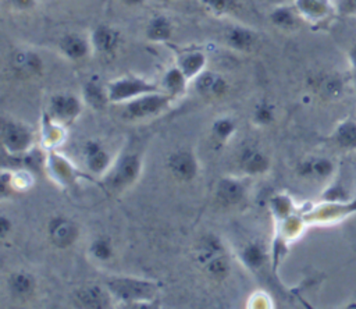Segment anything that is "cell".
I'll list each match as a JSON object with an SVG mask.
<instances>
[{
    "label": "cell",
    "instance_id": "cell-7",
    "mask_svg": "<svg viewBox=\"0 0 356 309\" xmlns=\"http://www.w3.org/2000/svg\"><path fill=\"white\" fill-rule=\"evenodd\" d=\"M51 104H53L54 113L61 117L74 116L78 113V109H79L76 99L70 95H60V96L54 97Z\"/></svg>",
    "mask_w": 356,
    "mask_h": 309
},
{
    "label": "cell",
    "instance_id": "cell-32",
    "mask_svg": "<svg viewBox=\"0 0 356 309\" xmlns=\"http://www.w3.org/2000/svg\"><path fill=\"white\" fill-rule=\"evenodd\" d=\"M352 60H353V63L356 64V47H355L353 52H352Z\"/></svg>",
    "mask_w": 356,
    "mask_h": 309
},
{
    "label": "cell",
    "instance_id": "cell-27",
    "mask_svg": "<svg viewBox=\"0 0 356 309\" xmlns=\"http://www.w3.org/2000/svg\"><path fill=\"white\" fill-rule=\"evenodd\" d=\"M246 259H248L252 264H256V263H259V260L261 259V255H260L259 249L253 246V248H249V249L246 251Z\"/></svg>",
    "mask_w": 356,
    "mask_h": 309
},
{
    "label": "cell",
    "instance_id": "cell-29",
    "mask_svg": "<svg viewBox=\"0 0 356 309\" xmlns=\"http://www.w3.org/2000/svg\"><path fill=\"white\" fill-rule=\"evenodd\" d=\"M95 252H96V255L100 256V258H107V255H108V248H107V245H106L104 242H99V244L95 246Z\"/></svg>",
    "mask_w": 356,
    "mask_h": 309
},
{
    "label": "cell",
    "instance_id": "cell-12",
    "mask_svg": "<svg viewBox=\"0 0 356 309\" xmlns=\"http://www.w3.org/2000/svg\"><path fill=\"white\" fill-rule=\"evenodd\" d=\"M228 43L235 49H248L254 40V35L243 28H234L228 32Z\"/></svg>",
    "mask_w": 356,
    "mask_h": 309
},
{
    "label": "cell",
    "instance_id": "cell-19",
    "mask_svg": "<svg viewBox=\"0 0 356 309\" xmlns=\"http://www.w3.org/2000/svg\"><path fill=\"white\" fill-rule=\"evenodd\" d=\"M79 299L85 303V305H90V306H100L103 302V295L99 290L96 288H89L85 290L79 294Z\"/></svg>",
    "mask_w": 356,
    "mask_h": 309
},
{
    "label": "cell",
    "instance_id": "cell-13",
    "mask_svg": "<svg viewBox=\"0 0 356 309\" xmlns=\"http://www.w3.org/2000/svg\"><path fill=\"white\" fill-rule=\"evenodd\" d=\"M51 235H53V238L57 244L65 245L72 239L74 228L70 223L63 221V220H57L51 227Z\"/></svg>",
    "mask_w": 356,
    "mask_h": 309
},
{
    "label": "cell",
    "instance_id": "cell-8",
    "mask_svg": "<svg viewBox=\"0 0 356 309\" xmlns=\"http://www.w3.org/2000/svg\"><path fill=\"white\" fill-rule=\"evenodd\" d=\"M203 65H204V56L199 52H195V53H189L181 58L179 70L184 72L185 77H193L197 72H200Z\"/></svg>",
    "mask_w": 356,
    "mask_h": 309
},
{
    "label": "cell",
    "instance_id": "cell-20",
    "mask_svg": "<svg viewBox=\"0 0 356 309\" xmlns=\"http://www.w3.org/2000/svg\"><path fill=\"white\" fill-rule=\"evenodd\" d=\"M271 18H273L274 24H277V25H284V26H288V25H291V24L293 22L292 14H291V11L286 10V8H278V10H275V11L273 13Z\"/></svg>",
    "mask_w": 356,
    "mask_h": 309
},
{
    "label": "cell",
    "instance_id": "cell-6",
    "mask_svg": "<svg viewBox=\"0 0 356 309\" xmlns=\"http://www.w3.org/2000/svg\"><path fill=\"white\" fill-rule=\"evenodd\" d=\"M170 166H171V168H172V171L175 173L177 177H181V178H185V180L191 178L195 173L193 159L191 157V154H188L185 152L174 154L171 157Z\"/></svg>",
    "mask_w": 356,
    "mask_h": 309
},
{
    "label": "cell",
    "instance_id": "cell-9",
    "mask_svg": "<svg viewBox=\"0 0 356 309\" xmlns=\"http://www.w3.org/2000/svg\"><path fill=\"white\" fill-rule=\"evenodd\" d=\"M296 4L299 11L310 18L323 17L328 10L327 0H296Z\"/></svg>",
    "mask_w": 356,
    "mask_h": 309
},
{
    "label": "cell",
    "instance_id": "cell-14",
    "mask_svg": "<svg viewBox=\"0 0 356 309\" xmlns=\"http://www.w3.org/2000/svg\"><path fill=\"white\" fill-rule=\"evenodd\" d=\"M138 171V161L135 157H127L122 164L120 166L117 175H115V181L117 182H127L131 181L135 174Z\"/></svg>",
    "mask_w": 356,
    "mask_h": 309
},
{
    "label": "cell",
    "instance_id": "cell-5",
    "mask_svg": "<svg viewBox=\"0 0 356 309\" xmlns=\"http://www.w3.org/2000/svg\"><path fill=\"white\" fill-rule=\"evenodd\" d=\"M60 47L70 58H81L88 52V43L78 35H67L63 38Z\"/></svg>",
    "mask_w": 356,
    "mask_h": 309
},
{
    "label": "cell",
    "instance_id": "cell-28",
    "mask_svg": "<svg viewBox=\"0 0 356 309\" xmlns=\"http://www.w3.org/2000/svg\"><path fill=\"white\" fill-rule=\"evenodd\" d=\"M231 129H232L231 122H228V121H220V122H217L216 131L218 132V135L225 136L227 134H229V132H231Z\"/></svg>",
    "mask_w": 356,
    "mask_h": 309
},
{
    "label": "cell",
    "instance_id": "cell-33",
    "mask_svg": "<svg viewBox=\"0 0 356 309\" xmlns=\"http://www.w3.org/2000/svg\"><path fill=\"white\" fill-rule=\"evenodd\" d=\"M353 3H355V4H356V0H353Z\"/></svg>",
    "mask_w": 356,
    "mask_h": 309
},
{
    "label": "cell",
    "instance_id": "cell-31",
    "mask_svg": "<svg viewBox=\"0 0 356 309\" xmlns=\"http://www.w3.org/2000/svg\"><path fill=\"white\" fill-rule=\"evenodd\" d=\"M128 4H140L143 0H124Z\"/></svg>",
    "mask_w": 356,
    "mask_h": 309
},
{
    "label": "cell",
    "instance_id": "cell-16",
    "mask_svg": "<svg viewBox=\"0 0 356 309\" xmlns=\"http://www.w3.org/2000/svg\"><path fill=\"white\" fill-rule=\"evenodd\" d=\"M14 60H15L17 68L22 70V71H35L40 65L39 58L35 54H29V53H24V52L18 53Z\"/></svg>",
    "mask_w": 356,
    "mask_h": 309
},
{
    "label": "cell",
    "instance_id": "cell-3",
    "mask_svg": "<svg viewBox=\"0 0 356 309\" xmlns=\"http://www.w3.org/2000/svg\"><path fill=\"white\" fill-rule=\"evenodd\" d=\"M93 45L99 52L111 53L118 45V33L110 26H99L93 32Z\"/></svg>",
    "mask_w": 356,
    "mask_h": 309
},
{
    "label": "cell",
    "instance_id": "cell-23",
    "mask_svg": "<svg viewBox=\"0 0 356 309\" xmlns=\"http://www.w3.org/2000/svg\"><path fill=\"white\" fill-rule=\"evenodd\" d=\"M203 3L216 13H222L231 6V0H203Z\"/></svg>",
    "mask_w": 356,
    "mask_h": 309
},
{
    "label": "cell",
    "instance_id": "cell-30",
    "mask_svg": "<svg viewBox=\"0 0 356 309\" xmlns=\"http://www.w3.org/2000/svg\"><path fill=\"white\" fill-rule=\"evenodd\" d=\"M11 1L14 6H17L18 8H22V10L32 7L35 3V0H11Z\"/></svg>",
    "mask_w": 356,
    "mask_h": 309
},
{
    "label": "cell",
    "instance_id": "cell-2",
    "mask_svg": "<svg viewBox=\"0 0 356 309\" xmlns=\"http://www.w3.org/2000/svg\"><path fill=\"white\" fill-rule=\"evenodd\" d=\"M227 88L224 78L216 72H204L196 79V89L207 96L221 95Z\"/></svg>",
    "mask_w": 356,
    "mask_h": 309
},
{
    "label": "cell",
    "instance_id": "cell-21",
    "mask_svg": "<svg viewBox=\"0 0 356 309\" xmlns=\"http://www.w3.org/2000/svg\"><path fill=\"white\" fill-rule=\"evenodd\" d=\"M89 164H90V167L93 168V170H102L103 167H104V164H106V156H104V153L102 152V150H99V149H95V150H92L90 153H89Z\"/></svg>",
    "mask_w": 356,
    "mask_h": 309
},
{
    "label": "cell",
    "instance_id": "cell-18",
    "mask_svg": "<svg viewBox=\"0 0 356 309\" xmlns=\"http://www.w3.org/2000/svg\"><path fill=\"white\" fill-rule=\"evenodd\" d=\"M184 81H185V75L181 70L175 68V70H171L167 75H165V85L174 90V92H178L184 88Z\"/></svg>",
    "mask_w": 356,
    "mask_h": 309
},
{
    "label": "cell",
    "instance_id": "cell-15",
    "mask_svg": "<svg viewBox=\"0 0 356 309\" xmlns=\"http://www.w3.org/2000/svg\"><path fill=\"white\" fill-rule=\"evenodd\" d=\"M242 195V189L236 182L232 181H224L220 187V198L224 199L228 203L236 202Z\"/></svg>",
    "mask_w": 356,
    "mask_h": 309
},
{
    "label": "cell",
    "instance_id": "cell-26",
    "mask_svg": "<svg viewBox=\"0 0 356 309\" xmlns=\"http://www.w3.org/2000/svg\"><path fill=\"white\" fill-rule=\"evenodd\" d=\"M209 269H210V271H211L213 274H222V273L227 270V264H225V262H224L222 259H214V260L210 263Z\"/></svg>",
    "mask_w": 356,
    "mask_h": 309
},
{
    "label": "cell",
    "instance_id": "cell-11",
    "mask_svg": "<svg viewBox=\"0 0 356 309\" xmlns=\"http://www.w3.org/2000/svg\"><path fill=\"white\" fill-rule=\"evenodd\" d=\"M4 142L13 149H21L28 143V134L22 128L10 124L4 129Z\"/></svg>",
    "mask_w": 356,
    "mask_h": 309
},
{
    "label": "cell",
    "instance_id": "cell-10",
    "mask_svg": "<svg viewBox=\"0 0 356 309\" xmlns=\"http://www.w3.org/2000/svg\"><path fill=\"white\" fill-rule=\"evenodd\" d=\"M171 35V24L164 17H156L147 26V36L153 40H165Z\"/></svg>",
    "mask_w": 356,
    "mask_h": 309
},
{
    "label": "cell",
    "instance_id": "cell-22",
    "mask_svg": "<svg viewBox=\"0 0 356 309\" xmlns=\"http://www.w3.org/2000/svg\"><path fill=\"white\" fill-rule=\"evenodd\" d=\"M11 283L17 292H26L31 288V281L25 274H15Z\"/></svg>",
    "mask_w": 356,
    "mask_h": 309
},
{
    "label": "cell",
    "instance_id": "cell-17",
    "mask_svg": "<svg viewBox=\"0 0 356 309\" xmlns=\"http://www.w3.org/2000/svg\"><path fill=\"white\" fill-rule=\"evenodd\" d=\"M338 139L343 146H356V125L345 124L338 134Z\"/></svg>",
    "mask_w": 356,
    "mask_h": 309
},
{
    "label": "cell",
    "instance_id": "cell-1",
    "mask_svg": "<svg viewBox=\"0 0 356 309\" xmlns=\"http://www.w3.org/2000/svg\"><path fill=\"white\" fill-rule=\"evenodd\" d=\"M154 86L138 79V78H124L120 79L114 84H111L110 86V97L113 100H122V99H128L132 96H138L143 92H150L153 90Z\"/></svg>",
    "mask_w": 356,
    "mask_h": 309
},
{
    "label": "cell",
    "instance_id": "cell-4",
    "mask_svg": "<svg viewBox=\"0 0 356 309\" xmlns=\"http://www.w3.org/2000/svg\"><path fill=\"white\" fill-rule=\"evenodd\" d=\"M165 102H167V99L164 96L147 95L145 97H140V99L132 102L129 104L128 110L134 116H145V114L157 111Z\"/></svg>",
    "mask_w": 356,
    "mask_h": 309
},
{
    "label": "cell",
    "instance_id": "cell-24",
    "mask_svg": "<svg viewBox=\"0 0 356 309\" xmlns=\"http://www.w3.org/2000/svg\"><path fill=\"white\" fill-rule=\"evenodd\" d=\"M86 93H88V99L92 102V103H97L100 104L104 99H103V93L100 92V89L95 85H89L88 89H86Z\"/></svg>",
    "mask_w": 356,
    "mask_h": 309
},
{
    "label": "cell",
    "instance_id": "cell-25",
    "mask_svg": "<svg viewBox=\"0 0 356 309\" xmlns=\"http://www.w3.org/2000/svg\"><path fill=\"white\" fill-rule=\"evenodd\" d=\"M246 166L252 170L261 168L264 166V159L257 153H252L249 157H246Z\"/></svg>",
    "mask_w": 356,
    "mask_h": 309
}]
</instances>
